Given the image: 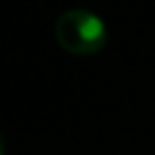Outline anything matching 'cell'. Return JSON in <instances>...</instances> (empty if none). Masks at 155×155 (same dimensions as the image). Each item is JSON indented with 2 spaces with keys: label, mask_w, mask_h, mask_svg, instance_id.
Masks as SVG:
<instances>
[{
  "label": "cell",
  "mask_w": 155,
  "mask_h": 155,
  "mask_svg": "<svg viewBox=\"0 0 155 155\" xmlns=\"http://www.w3.org/2000/svg\"><path fill=\"white\" fill-rule=\"evenodd\" d=\"M53 34H56V41L65 51L87 56L104 46L107 24L99 15H94L85 7H73V10H65L56 19Z\"/></svg>",
  "instance_id": "cell-1"
}]
</instances>
